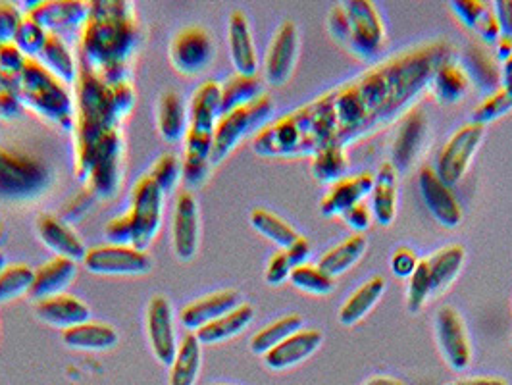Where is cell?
<instances>
[{
	"label": "cell",
	"mask_w": 512,
	"mask_h": 385,
	"mask_svg": "<svg viewBox=\"0 0 512 385\" xmlns=\"http://www.w3.org/2000/svg\"><path fill=\"white\" fill-rule=\"evenodd\" d=\"M453 56L445 39L416 45L341 83L316 101L266 124L253 151L268 158L307 156L351 141L395 122L430 87L437 66Z\"/></svg>",
	"instance_id": "1"
},
{
	"label": "cell",
	"mask_w": 512,
	"mask_h": 385,
	"mask_svg": "<svg viewBox=\"0 0 512 385\" xmlns=\"http://www.w3.org/2000/svg\"><path fill=\"white\" fill-rule=\"evenodd\" d=\"M141 26L128 2L101 0L89 4L81 27L79 52L83 64L108 83L126 81L129 58L139 47Z\"/></svg>",
	"instance_id": "2"
},
{
	"label": "cell",
	"mask_w": 512,
	"mask_h": 385,
	"mask_svg": "<svg viewBox=\"0 0 512 385\" xmlns=\"http://www.w3.org/2000/svg\"><path fill=\"white\" fill-rule=\"evenodd\" d=\"M76 97L77 153L116 131L135 106V91L128 81L108 83L85 64L79 68Z\"/></svg>",
	"instance_id": "3"
},
{
	"label": "cell",
	"mask_w": 512,
	"mask_h": 385,
	"mask_svg": "<svg viewBox=\"0 0 512 385\" xmlns=\"http://www.w3.org/2000/svg\"><path fill=\"white\" fill-rule=\"evenodd\" d=\"M222 116V83L205 81L197 87L189 104V126L185 133V158L181 176L189 187L203 185L210 168L214 128Z\"/></svg>",
	"instance_id": "4"
},
{
	"label": "cell",
	"mask_w": 512,
	"mask_h": 385,
	"mask_svg": "<svg viewBox=\"0 0 512 385\" xmlns=\"http://www.w3.org/2000/svg\"><path fill=\"white\" fill-rule=\"evenodd\" d=\"M333 39L362 60H374L387 47V29L378 6L370 0L335 4L328 16Z\"/></svg>",
	"instance_id": "5"
},
{
	"label": "cell",
	"mask_w": 512,
	"mask_h": 385,
	"mask_svg": "<svg viewBox=\"0 0 512 385\" xmlns=\"http://www.w3.org/2000/svg\"><path fill=\"white\" fill-rule=\"evenodd\" d=\"M16 91L22 104L33 108L39 116L60 124L62 128L76 126V106L66 91V85L35 58H27L22 76L18 77Z\"/></svg>",
	"instance_id": "6"
},
{
	"label": "cell",
	"mask_w": 512,
	"mask_h": 385,
	"mask_svg": "<svg viewBox=\"0 0 512 385\" xmlns=\"http://www.w3.org/2000/svg\"><path fill=\"white\" fill-rule=\"evenodd\" d=\"M274 112V103L268 95H260L253 103L239 106L218 118L210 151V166L224 162L231 151L251 133L266 126Z\"/></svg>",
	"instance_id": "7"
},
{
	"label": "cell",
	"mask_w": 512,
	"mask_h": 385,
	"mask_svg": "<svg viewBox=\"0 0 512 385\" xmlns=\"http://www.w3.org/2000/svg\"><path fill=\"white\" fill-rule=\"evenodd\" d=\"M49 181L51 172L43 160L0 147V197L33 199L49 187Z\"/></svg>",
	"instance_id": "8"
},
{
	"label": "cell",
	"mask_w": 512,
	"mask_h": 385,
	"mask_svg": "<svg viewBox=\"0 0 512 385\" xmlns=\"http://www.w3.org/2000/svg\"><path fill=\"white\" fill-rule=\"evenodd\" d=\"M164 193L151 176H143L133 185L129 218L133 224V247L147 251L162 224Z\"/></svg>",
	"instance_id": "9"
},
{
	"label": "cell",
	"mask_w": 512,
	"mask_h": 385,
	"mask_svg": "<svg viewBox=\"0 0 512 385\" xmlns=\"http://www.w3.org/2000/svg\"><path fill=\"white\" fill-rule=\"evenodd\" d=\"M486 137V126L480 124H464L457 129L443 149L437 156L436 170L437 176L451 187H455L459 181L466 176L474 156L480 151L482 143Z\"/></svg>",
	"instance_id": "10"
},
{
	"label": "cell",
	"mask_w": 512,
	"mask_h": 385,
	"mask_svg": "<svg viewBox=\"0 0 512 385\" xmlns=\"http://www.w3.org/2000/svg\"><path fill=\"white\" fill-rule=\"evenodd\" d=\"M437 347L453 372H464L472 364V341L461 312L451 305L439 308L434 320Z\"/></svg>",
	"instance_id": "11"
},
{
	"label": "cell",
	"mask_w": 512,
	"mask_h": 385,
	"mask_svg": "<svg viewBox=\"0 0 512 385\" xmlns=\"http://www.w3.org/2000/svg\"><path fill=\"white\" fill-rule=\"evenodd\" d=\"M83 264L99 276H143L153 270V258L133 245H99L87 249Z\"/></svg>",
	"instance_id": "12"
},
{
	"label": "cell",
	"mask_w": 512,
	"mask_h": 385,
	"mask_svg": "<svg viewBox=\"0 0 512 385\" xmlns=\"http://www.w3.org/2000/svg\"><path fill=\"white\" fill-rule=\"evenodd\" d=\"M430 137V120L426 110L412 108L409 110L391 143L389 164L397 170V174H407L418 158L424 153Z\"/></svg>",
	"instance_id": "13"
},
{
	"label": "cell",
	"mask_w": 512,
	"mask_h": 385,
	"mask_svg": "<svg viewBox=\"0 0 512 385\" xmlns=\"http://www.w3.org/2000/svg\"><path fill=\"white\" fill-rule=\"evenodd\" d=\"M216 58V45L205 27L193 26L181 29L170 45L172 66L185 76H197Z\"/></svg>",
	"instance_id": "14"
},
{
	"label": "cell",
	"mask_w": 512,
	"mask_h": 385,
	"mask_svg": "<svg viewBox=\"0 0 512 385\" xmlns=\"http://www.w3.org/2000/svg\"><path fill=\"white\" fill-rule=\"evenodd\" d=\"M418 189L424 205L443 228L455 230L461 226L464 218L461 201L455 189L441 180L432 166H424L420 170Z\"/></svg>",
	"instance_id": "15"
},
{
	"label": "cell",
	"mask_w": 512,
	"mask_h": 385,
	"mask_svg": "<svg viewBox=\"0 0 512 385\" xmlns=\"http://www.w3.org/2000/svg\"><path fill=\"white\" fill-rule=\"evenodd\" d=\"M299 58V29L295 22L285 20L276 29L264 60V76L274 87L285 85L295 70Z\"/></svg>",
	"instance_id": "16"
},
{
	"label": "cell",
	"mask_w": 512,
	"mask_h": 385,
	"mask_svg": "<svg viewBox=\"0 0 512 385\" xmlns=\"http://www.w3.org/2000/svg\"><path fill=\"white\" fill-rule=\"evenodd\" d=\"M147 337L156 360L172 366L180 341L174 330V308L164 295H154L147 305Z\"/></svg>",
	"instance_id": "17"
},
{
	"label": "cell",
	"mask_w": 512,
	"mask_h": 385,
	"mask_svg": "<svg viewBox=\"0 0 512 385\" xmlns=\"http://www.w3.org/2000/svg\"><path fill=\"white\" fill-rule=\"evenodd\" d=\"M172 239L174 253L181 262H189L197 255L201 241V214L199 203L191 191H181L176 199Z\"/></svg>",
	"instance_id": "18"
},
{
	"label": "cell",
	"mask_w": 512,
	"mask_h": 385,
	"mask_svg": "<svg viewBox=\"0 0 512 385\" xmlns=\"http://www.w3.org/2000/svg\"><path fill=\"white\" fill-rule=\"evenodd\" d=\"M27 16L35 20L47 33L62 37V33H72L81 29L87 16L89 4L83 2H37L29 8Z\"/></svg>",
	"instance_id": "19"
},
{
	"label": "cell",
	"mask_w": 512,
	"mask_h": 385,
	"mask_svg": "<svg viewBox=\"0 0 512 385\" xmlns=\"http://www.w3.org/2000/svg\"><path fill=\"white\" fill-rule=\"evenodd\" d=\"M374 187V174L372 172H359L353 176H345L330 185L328 193L320 201V212L326 218L341 216L349 208L364 203V199L372 193Z\"/></svg>",
	"instance_id": "20"
},
{
	"label": "cell",
	"mask_w": 512,
	"mask_h": 385,
	"mask_svg": "<svg viewBox=\"0 0 512 385\" xmlns=\"http://www.w3.org/2000/svg\"><path fill=\"white\" fill-rule=\"evenodd\" d=\"M324 343V334L316 328H303L297 334L287 337L278 347L264 355L266 368L274 372L289 370L310 359Z\"/></svg>",
	"instance_id": "21"
},
{
	"label": "cell",
	"mask_w": 512,
	"mask_h": 385,
	"mask_svg": "<svg viewBox=\"0 0 512 385\" xmlns=\"http://www.w3.org/2000/svg\"><path fill=\"white\" fill-rule=\"evenodd\" d=\"M241 303H243V297L237 289H222L216 293H208L181 310V324L189 332H197L205 328L206 324L218 320L220 316L239 307Z\"/></svg>",
	"instance_id": "22"
},
{
	"label": "cell",
	"mask_w": 512,
	"mask_h": 385,
	"mask_svg": "<svg viewBox=\"0 0 512 385\" xmlns=\"http://www.w3.org/2000/svg\"><path fill=\"white\" fill-rule=\"evenodd\" d=\"M228 45H230L231 64L239 76H256L258 72V54L249 18L245 12H231L228 22Z\"/></svg>",
	"instance_id": "23"
},
{
	"label": "cell",
	"mask_w": 512,
	"mask_h": 385,
	"mask_svg": "<svg viewBox=\"0 0 512 385\" xmlns=\"http://www.w3.org/2000/svg\"><path fill=\"white\" fill-rule=\"evenodd\" d=\"M35 230L39 239L56 257L70 258L77 262L87 255V247L81 241V237L62 218L54 214H41L35 220Z\"/></svg>",
	"instance_id": "24"
},
{
	"label": "cell",
	"mask_w": 512,
	"mask_h": 385,
	"mask_svg": "<svg viewBox=\"0 0 512 385\" xmlns=\"http://www.w3.org/2000/svg\"><path fill=\"white\" fill-rule=\"evenodd\" d=\"M35 314L45 324L54 326V328H62V332L91 320L89 305L83 303L79 297L68 295V293H60V295L37 301Z\"/></svg>",
	"instance_id": "25"
},
{
	"label": "cell",
	"mask_w": 512,
	"mask_h": 385,
	"mask_svg": "<svg viewBox=\"0 0 512 385\" xmlns=\"http://www.w3.org/2000/svg\"><path fill=\"white\" fill-rule=\"evenodd\" d=\"M459 64L470 83L482 93L491 95L501 87V66L495 54L487 51L486 47L478 43H470L461 54Z\"/></svg>",
	"instance_id": "26"
},
{
	"label": "cell",
	"mask_w": 512,
	"mask_h": 385,
	"mask_svg": "<svg viewBox=\"0 0 512 385\" xmlns=\"http://www.w3.org/2000/svg\"><path fill=\"white\" fill-rule=\"evenodd\" d=\"M370 199H372L370 210L374 220L384 228L391 226L397 218L399 174L389 162H384L374 174V187H372Z\"/></svg>",
	"instance_id": "27"
},
{
	"label": "cell",
	"mask_w": 512,
	"mask_h": 385,
	"mask_svg": "<svg viewBox=\"0 0 512 385\" xmlns=\"http://www.w3.org/2000/svg\"><path fill=\"white\" fill-rule=\"evenodd\" d=\"M451 10L462 22V26L468 27L484 45H495L501 37L499 24L495 18V10L491 2L482 0H453Z\"/></svg>",
	"instance_id": "28"
},
{
	"label": "cell",
	"mask_w": 512,
	"mask_h": 385,
	"mask_svg": "<svg viewBox=\"0 0 512 385\" xmlns=\"http://www.w3.org/2000/svg\"><path fill=\"white\" fill-rule=\"evenodd\" d=\"M77 262L70 258L54 257L41 264L35 270L33 285L29 289V297L33 301H41L64 293V289L76 278Z\"/></svg>",
	"instance_id": "29"
},
{
	"label": "cell",
	"mask_w": 512,
	"mask_h": 385,
	"mask_svg": "<svg viewBox=\"0 0 512 385\" xmlns=\"http://www.w3.org/2000/svg\"><path fill=\"white\" fill-rule=\"evenodd\" d=\"M385 283L384 276H372L366 282L360 283L359 287L347 297V301L339 307L337 320L341 326H357L362 322L374 307L382 301L384 297Z\"/></svg>",
	"instance_id": "30"
},
{
	"label": "cell",
	"mask_w": 512,
	"mask_h": 385,
	"mask_svg": "<svg viewBox=\"0 0 512 385\" xmlns=\"http://www.w3.org/2000/svg\"><path fill=\"white\" fill-rule=\"evenodd\" d=\"M470 79L453 56L443 60L430 79L432 95L439 104H459L470 91Z\"/></svg>",
	"instance_id": "31"
},
{
	"label": "cell",
	"mask_w": 512,
	"mask_h": 385,
	"mask_svg": "<svg viewBox=\"0 0 512 385\" xmlns=\"http://www.w3.org/2000/svg\"><path fill=\"white\" fill-rule=\"evenodd\" d=\"M464 260H466V251L462 245H445L430 257H426L434 297L441 295L445 289H449V285H453V282L459 278Z\"/></svg>",
	"instance_id": "32"
},
{
	"label": "cell",
	"mask_w": 512,
	"mask_h": 385,
	"mask_svg": "<svg viewBox=\"0 0 512 385\" xmlns=\"http://www.w3.org/2000/svg\"><path fill=\"white\" fill-rule=\"evenodd\" d=\"M255 320V307L249 303H241L239 307L233 308L228 314L220 316L218 320L206 324L205 328L197 330L195 335L201 341V345H216L233 339L243 334L251 322Z\"/></svg>",
	"instance_id": "33"
},
{
	"label": "cell",
	"mask_w": 512,
	"mask_h": 385,
	"mask_svg": "<svg viewBox=\"0 0 512 385\" xmlns=\"http://www.w3.org/2000/svg\"><path fill=\"white\" fill-rule=\"evenodd\" d=\"M118 339L116 328L91 320L62 332V343L77 351H108L116 347Z\"/></svg>",
	"instance_id": "34"
},
{
	"label": "cell",
	"mask_w": 512,
	"mask_h": 385,
	"mask_svg": "<svg viewBox=\"0 0 512 385\" xmlns=\"http://www.w3.org/2000/svg\"><path fill=\"white\" fill-rule=\"evenodd\" d=\"M366 251H368V239L364 237V233H353L341 243H337L330 251H326L318 260V266L335 280L347 274L357 262H360V258L366 255Z\"/></svg>",
	"instance_id": "35"
},
{
	"label": "cell",
	"mask_w": 512,
	"mask_h": 385,
	"mask_svg": "<svg viewBox=\"0 0 512 385\" xmlns=\"http://www.w3.org/2000/svg\"><path fill=\"white\" fill-rule=\"evenodd\" d=\"M203 345L193 332L183 335L170 366V385H195L201 374Z\"/></svg>",
	"instance_id": "36"
},
{
	"label": "cell",
	"mask_w": 512,
	"mask_h": 385,
	"mask_svg": "<svg viewBox=\"0 0 512 385\" xmlns=\"http://www.w3.org/2000/svg\"><path fill=\"white\" fill-rule=\"evenodd\" d=\"M189 126V110L178 93L168 91L158 103V131L164 141L176 143L185 139Z\"/></svg>",
	"instance_id": "37"
},
{
	"label": "cell",
	"mask_w": 512,
	"mask_h": 385,
	"mask_svg": "<svg viewBox=\"0 0 512 385\" xmlns=\"http://www.w3.org/2000/svg\"><path fill=\"white\" fill-rule=\"evenodd\" d=\"M39 58H41V64L51 72L52 76L60 79L64 85L76 83L77 76H79L76 58L62 37L49 33V39L39 54Z\"/></svg>",
	"instance_id": "38"
},
{
	"label": "cell",
	"mask_w": 512,
	"mask_h": 385,
	"mask_svg": "<svg viewBox=\"0 0 512 385\" xmlns=\"http://www.w3.org/2000/svg\"><path fill=\"white\" fill-rule=\"evenodd\" d=\"M303 316L301 314H287L282 316L280 320L264 326L262 330H258L253 337H251V351L258 355V357H264L266 353H270L274 347H278L282 341H285L287 337H291L293 334H297L299 330H303Z\"/></svg>",
	"instance_id": "39"
},
{
	"label": "cell",
	"mask_w": 512,
	"mask_h": 385,
	"mask_svg": "<svg viewBox=\"0 0 512 385\" xmlns=\"http://www.w3.org/2000/svg\"><path fill=\"white\" fill-rule=\"evenodd\" d=\"M253 230L258 231L262 237L270 239L274 245H278L280 249L291 247L301 233L295 230L287 220H283L282 216L266 210V208H255L249 216Z\"/></svg>",
	"instance_id": "40"
},
{
	"label": "cell",
	"mask_w": 512,
	"mask_h": 385,
	"mask_svg": "<svg viewBox=\"0 0 512 385\" xmlns=\"http://www.w3.org/2000/svg\"><path fill=\"white\" fill-rule=\"evenodd\" d=\"M349 172V156L345 147L328 145L312 154V176L320 183H335Z\"/></svg>",
	"instance_id": "41"
},
{
	"label": "cell",
	"mask_w": 512,
	"mask_h": 385,
	"mask_svg": "<svg viewBox=\"0 0 512 385\" xmlns=\"http://www.w3.org/2000/svg\"><path fill=\"white\" fill-rule=\"evenodd\" d=\"M262 93V83L256 76H235L228 77L222 83V114L231 112L239 106L253 103Z\"/></svg>",
	"instance_id": "42"
},
{
	"label": "cell",
	"mask_w": 512,
	"mask_h": 385,
	"mask_svg": "<svg viewBox=\"0 0 512 385\" xmlns=\"http://www.w3.org/2000/svg\"><path fill=\"white\" fill-rule=\"evenodd\" d=\"M289 282L293 287L316 297H324L335 291V280L332 276H328L318 264H310V262L295 266L291 270Z\"/></svg>",
	"instance_id": "43"
},
{
	"label": "cell",
	"mask_w": 512,
	"mask_h": 385,
	"mask_svg": "<svg viewBox=\"0 0 512 385\" xmlns=\"http://www.w3.org/2000/svg\"><path fill=\"white\" fill-rule=\"evenodd\" d=\"M35 270L27 264H8L0 274V305L29 295Z\"/></svg>",
	"instance_id": "44"
},
{
	"label": "cell",
	"mask_w": 512,
	"mask_h": 385,
	"mask_svg": "<svg viewBox=\"0 0 512 385\" xmlns=\"http://www.w3.org/2000/svg\"><path fill=\"white\" fill-rule=\"evenodd\" d=\"M512 110V97L503 89L499 87L497 91H493L491 95H486L484 101L478 104L472 110V124H480V126H487L499 118H503L507 112Z\"/></svg>",
	"instance_id": "45"
},
{
	"label": "cell",
	"mask_w": 512,
	"mask_h": 385,
	"mask_svg": "<svg viewBox=\"0 0 512 385\" xmlns=\"http://www.w3.org/2000/svg\"><path fill=\"white\" fill-rule=\"evenodd\" d=\"M47 39H49V33L39 26L35 20H31L29 16H24L22 24L16 31L14 45L22 51L26 58H35L43 51Z\"/></svg>",
	"instance_id": "46"
},
{
	"label": "cell",
	"mask_w": 512,
	"mask_h": 385,
	"mask_svg": "<svg viewBox=\"0 0 512 385\" xmlns=\"http://www.w3.org/2000/svg\"><path fill=\"white\" fill-rule=\"evenodd\" d=\"M154 183L160 187V191L166 195V193H172L178 185V181L181 178V162L180 158L176 154H162L151 168V174Z\"/></svg>",
	"instance_id": "47"
},
{
	"label": "cell",
	"mask_w": 512,
	"mask_h": 385,
	"mask_svg": "<svg viewBox=\"0 0 512 385\" xmlns=\"http://www.w3.org/2000/svg\"><path fill=\"white\" fill-rule=\"evenodd\" d=\"M27 58L14 43L0 45V74H4L18 83L22 70L26 66Z\"/></svg>",
	"instance_id": "48"
},
{
	"label": "cell",
	"mask_w": 512,
	"mask_h": 385,
	"mask_svg": "<svg viewBox=\"0 0 512 385\" xmlns=\"http://www.w3.org/2000/svg\"><path fill=\"white\" fill-rule=\"evenodd\" d=\"M24 16L20 10L10 2H0V45L14 43L16 31L22 24Z\"/></svg>",
	"instance_id": "49"
},
{
	"label": "cell",
	"mask_w": 512,
	"mask_h": 385,
	"mask_svg": "<svg viewBox=\"0 0 512 385\" xmlns=\"http://www.w3.org/2000/svg\"><path fill=\"white\" fill-rule=\"evenodd\" d=\"M418 262H420V258L418 255L410 249V247H397L395 251H393V255L389 258V266H391V272L397 276V278H407L409 280L410 276L414 274V270H416V266H418Z\"/></svg>",
	"instance_id": "50"
},
{
	"label": "cell",
	"mask_w": 512,
	"mask_h": 385,
	"mask_svg": "<svg viewBox=\"0 0 512 385\" xmlns=\"http://www.w3.org/2000/svg\"><path fill=\"white\" fill-rule=\"evenodd\" d=\"M291 270H293V264H291V260L287 257V253L280 249L278 253H274L270 260H268V266H266V274H264V278H266V283H270V285H282L283 282H287L289 280V276H291Z\"/></svg>",
	"instance_id": "51"
},
{
	"label": "cell",
	"mask_w": 512,
	"mask_h": 385,
	"mask_svg": "<svg viewBox=\"0 0 512 385\" xmlns=\"http://www.w3.org/2000/svg\"><path fill=\"white\" fill-rule=\"evenodd\" d=\"M104 235L112 245H133V224L129 214L112 218L104 228Z\"/></svg>",
	"instance_id": "52"
},
{
	"label": "cell",
	"mask_w": 512,
	"mask_h": 385,
	"mask_svg": "<svg viewBox=\"0 0 512 385\" xmlns=\"http://www.w3.org/2000/svg\"><path fill=\"white\" fill-rule=\"evenodd\" d=\"M341 218L345 220V224L355 233H364V231L372 226V218L374 216H372V210L368 206L360 203V205L349 208L347 212H343Z\"/></svg>",
	"instance_id": "53"
},
{
	"label": "cell",
	"mask_w": 512,
	"mask_h": 385,
	"mask_svg": "<svg viewBox=\"0 0 512 385\" xmlns=\"http://www.w3.org/2000/svg\"><path fill=\"white\" fill-rule=\"evenodd\" d=\"M495 10V18L503 37H512V0H497L491 2Z\"/></svg>",
	"instance_id": "54"
},
{
	"label": "cell",
	"mask_w": 512,
	"mask_h": 385,
	"mask_svg": "<svg viewBox=\"0 0 512 385\" xmlns=\"http://www.w3.org/2000/svg\"><path fill=\"white\" fill-rule=\"evenodd\" d=\"M22 101L16 89H0V118H16Z\"/></svg>",
	"instance_id": "55"
},
{
	"label": "cell",
	"mask_w": 512,
	"mask_h": 385,
	"mask_svg": "<svg viewBox=\"0 0 512 385\" xmlns=\"http://www.w3.org/2000/svg\"><path fill=\"white\" fill-rule=\"evenodd\" d=\"M283 251L287 253V257H289L293 268H295V266H301V264L307 262L312 247H310V241H308L307 237L301 235L291 247H287V249H283Z\"/></svg>",
	"instance_id": "56"
},
{
	"label": "cell",
	"mask_w": 512,
	"mask_h": 385,
	"mask_svg": "<svg viewBox=\"0 0 512 385\" xmlns=\"http://www.w3.org/2000/svg\"><path fill=\"white\" fill-rule=\"evenodd\" d=\"M443 385H509V382L499 376H470V378H462V380Z\"/></svg>",
	"instance_id": "57"
},
{
	"label": "cell",
	"mask_w": 512,
	"mask_h": 385,
	"mask_svg": "<svg viewBox=\"0 0 512 385\" xmlns=\"http://www.w3.org/2000/svg\"><path fill=\"white\" fill-rule=\"evenodd\" d=\"M495 52H497L495 58L503 64L512 54V37H503V35H501V37L497 39V43H495Z\"/></svg>",
	"instance_id": "58"
},
{
	"label": "cell",
	"mask_w": 512,
	"mask_h": 385,
	"mask_svg": "<svg viewBox=\"0 0 512 385\" xmlns=\"http://www.w3.org/2000/svg\"><path fill=\"white\" fill-rule=\"evenodd\" d=\"M501 87L512 97V54L501 64Z\"/></svg>",
	"instance_id": "59"
},
{
	"label": "cell",
	"mask_w": 512,
	"mask_h": 385,
	"mask_svg": "<svg viewBox=\"0 0 512 385\" xmlns=\"http://www.w3.org/2000/svg\"><path fill=\"white\" fill-rule=\"evenodd\" d=\"M362 385H407L405 382H401L399 378H393V376H384V374H376V376H370L366 382Z\"/></svg>",
	"instance_id": "60"
},
{
	"label": "cell",
	"mask_w": 512,
	"mask_h": 385,
	"mask_svg": "<svg viewBox=\"0 0 512 385\" xmlns=\"http://www.w3.org/2000/svg\"><path fill=\"white\" fill-rule=\"evenodd\" d=\"M6 266H8V264H6V257H4V253L0 251V274H2V270H4Z\"/></svg>",
	"instance_id": "61"
},
{
	"label": "cell",
	"mask_w": 512,
	"mask_h": 385,
	"mask_svg": "<svg viewBox=\"0 0 512 385\" xmlns=\"http://www.w3.org/2000/svg\"><path fill=\"white\" fill-rule=\"evenodd\" d=\"M214 385H230V384H214Z\"/></svg>",
	"instance_id": "62"
},
{
	"label": "cell",
	"mask_w": 512,
	"mask_h": 385,
	"mask_svg": "<svg viewBox=\"0 0 512 385\" xmlns=\"http://www.w3.org/2000/svg\"><path fill=\"white\" fill-rule=\"evenodd\" d=\"M511 339H512V337H511Z\"/></svg>",
	"instance_id": "63"
}]
</instances>
